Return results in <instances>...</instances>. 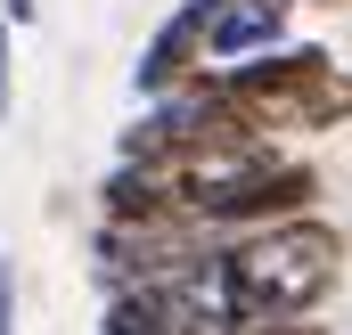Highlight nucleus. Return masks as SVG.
I'll list each match as a JSON object with an SVG mask.
<instances>
[{
	"instance_id": "nucleus-3",
	"label": "nucleus",
	"mask_w": 352,
	"mask_h": 335,
	"mask_svg": "<svg viewBox=\"0 0 352 335\" xmlns=\"http://www.w3.org/2000/svg\"><path fill=\"white\" fill-rule=\"evenodd\" d=\"M90 262H98V286L107 294H131V286H188L197 270L221 262V229L205 221H98L90 238Z\"/></svg>"
},
{
	"instance_id": "nucleus-1",
	"label": "nucleus",
	"mask_w": 352,
	"mask_h": 335,
	"mask_svg": "<svg viewBox=\"0 0 352 335\" xmlns=\"http://www.w3.org/2000/svg\"><path fill=\"white\" fill-rule=\"evenodd\" d=\"M336 278H344V229H328L320 213L230 238L221 262H213V294H221L230 335L263 327V319H311L336 294Z\"/></svg>"
},
{
	"instance_id": "nucleus-5",
	"label": "nucleus",
	"mask_w": 352,
	"mask_h": 335,
	"mask_svg": "<svg viewBox=\"0 0 352 335\" xmlns=\"http://www.w3.org/2000/svg\"><path fill=\"white\" fill-rule=\"evenodd\" d=\"M287 49V0H221L213 33H205V66H246Z\"/></svg>"
},
{
	"instance_id": "nucleus-2",
	"label": "nucleus",
	"mask_w": 352,
	"mask_h": 335,
	"mask_svg": "<svg viewBox=\"0 0 352 335\" xmlns=\"http://www.w3.org/2000/svg\"><path fill=\"white\" fill-rule=\"evenodd\" d=\"M197 82L221 98V115L254 139H287V131H344L352 123V74L320 49H270V58H246V66H205Z\"/></svg>"
},
{
	"instance_id": "nucleus-8",
	"label": "nucleus",
	"mask_w": 352,
	"mask_h": 335,
	"mask_svg": "<svg viewBox=\"0 0 352 335\" xmlns=\"http://www.w3.org/2000/svg\"><path fill=\"white\" fill-rule=\"evenodd\" d=\"M33 16H41V0H0V25H8V33H16V25H33Z\"/></svg>"
},
{
	"instance_id": "nucleus-4",
	"label": "nucleus",
	"mask_w": 352,
	"mask_h": 335,
	"mask_svg": "<svg viewBox=\"0 0 352 335\" xmlns=\"http://www.w3.org/2000/svg\"><path fill=\"white\" fill-rule=\"evenodd\" d=\"M213 8L221 0H180L173 16L148 33V49H140V66H131V90L156 106V98H173L205 74V33H213Z\"/></svg>"
},
{
	"instance_id": "nucleus-6",
	"label": "nucleus",
	"mask_w": 352,
	"mask_h": 335,
	"mask_svg": "<svg viewBox=\"0 0 352 335\" xmlns=\"http://www.w3.org/2000/svg\"><path fill=\"white\" fill-rule=\"evenodd\" d=\"M8 106H16V33L0 25V123H8Z\"/></svg>"
},
{
	"instance_id": "nucleus-7",
	"label": "nucleus",
	"mask_w": 352,
	"mask_h": 335,
	"mask_svg": "<svg viewBox=\"0 0 352 335\" xmlns=\"http://www.w3.org/2000/svg\"><path fill=\"white\" fill-rule=\"evenodd\" d=\"M0 335H16V253H0Z\"/></svg>"
}]
</instances>
